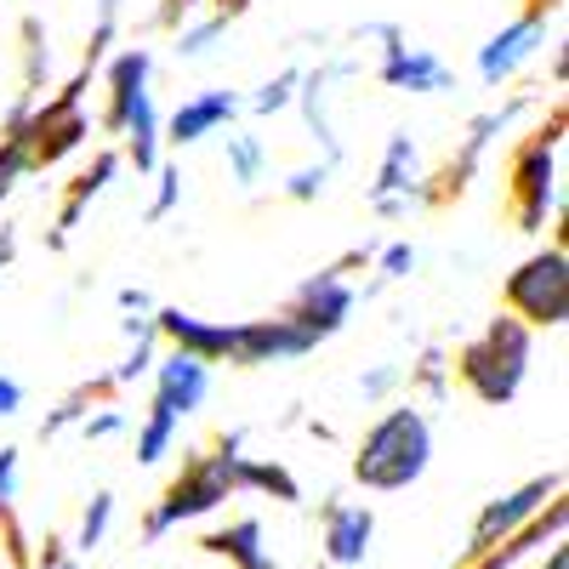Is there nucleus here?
Wrapping results in <instances>:
<instances>
[{
    "instance_id": "nucleus-42",
    "label": "nucleus",
    "mask_w": 569,
    "mask_h": 569,
    "mask_svg": "<svg viewBox=\"0 0 569 569\" xmlns=\"http://www.w3.org/2000/svg\"><path fill=\"white\" fill-rule=\"evenodd\" d=\"M200 7H206V0H160V12H154V23H160V29H182V23L194 18Z\"/></svg>"
},
{
    "instance_id": "nucleus-36",
    "label": "nucleus",
    "mask_w": 569,
    "mask_h": 569,
    "mask_svg": "<svg viewBox=\"0 0 569 569\" xmlns=\"http://www.w3.org/2000/svg\"><path fill=\"white\" fill-rule=\"evenodd\" d=\"M177 200H182V166H166V160H160V171H154V200H149V222H166V217L177 211Z\"/></svg>"
},
{
    "instance_id": "nucleus-28",
    "label": "nucleus",
    "mask_w": 569,
    "mask_h": 569,
    "mask_svg": "<svg viewBox=\"0 0 569 569\" xmlns=\"http://www.w3.org/2000/svg\"><path fill=\"white\" fill-rule=\"evenodd\" d=\"M103 393H114L109 370H103V376H91L86 388H74V393H69V399H63V405H58L52 416H46V421H40V439H58V433H69V427H80V421H86L91 410L103 405Z\"/></svg>"
},
{
    "instance_id": "nucleus-10",
    "label": "nucleus",
    "mask_w": 569,
    "mask_h": 569,
    "mask_svg": "<svg viewBox=\"0 0 569 569\" xmlns=\"http://www.w3.org/2000/svg\"><path fill=\"white\" fill-rule=\"evenodd\" d=\"M319 342L308 337L302 325H291L284 313L273 319H240L233 325V353L228 365H240V370H257V365H284V359H308Z\"/></svg>"
},
{
    "instance_id": "nucleus-43",
    "label": "nucleus",
    "mask_w": 569,
    "mask_h": 569,
    "mask_svg": "<svg viewBox=\"0 0 569 569\" xmlns=\"http://www.w3.org/2000/svg\"><path fill=\"white\" fill-rule=\"evenodd\" d=\"M120 313H131V319H149V313H154V297L142 291V284H126V291H120Z\"/></svg>"
},
{
    "instance_id": "nucleus-22",
    "label": "nucleus",
    "mask_w": 569,
    "mask_h": 569,
    "mask_svg": "<svg viewBox=\"0 0 569 569\" xmlns=\"http://www.w3.org/2000/svg\"><path fill=\"white\" fill-rule=\"evenodd\" d=\"M233 496H273L279 507H297L302 501V485L291 479L284 461H262V456H233Z\"/></svg>"
},
{
    "instance_id": "nucleus-45",
    "label": "nucleus",
    "mask_w": 569,
    "mask_h": 569,
    "mask_svg": "<svg viewBox=\"0 0 569 569\" xmlns=\"http://www.w3.org/2000/svg\"><path fill=\"white\" fill-rule=\"evenodd\" d=\"M12 257H18V228H12V222H0V268H7Z\"/></svg>"
},
{
    "instance_id": "nucleus-6",
    "label": "nucleus",
    "mask_w": 569,
    "mask_h": 569,
    "mask_svg": "<svg viewBox=\"0 0 569 569\" xmlns=\"http://www.w3.org/2000/svg\"><path fill=\"white\" fill-rule=\"evenodd\" d=\"M359 40L382 46L376 80H382L388 91H410V98H445V91H456V69L433 52V46H410L399 23H365Z\"/></svg>"
},
{
    "instance_id": "nucleus-48",
    "label": "nucleus",
    "mask_w": 569,
    "mask_h": 569,
    "mask_svg": "<svg viewBox=\"0 0 569 569\" xmlns=\"http://www.w3.org/2000/svg\"><path fill=\"white\" fill-rule=\"evenodd\" d=\"M251 7V0H211V12H222V18H240Z\"/></svg>"
},
{
    "instance_id": "nucleus-19",
    "label": "nucleus",
    "mask_w": 569,
    "mask_h": 569,
    "mask_svg": "<svg viewBox=\"0 0 569 569\" xmlns=\"http://www.w3.org/2000/svg\"><path fill=\"white\" fill-rule=\"evenodd\" d=\"M382 200H410L421 206V149L410 131H393L382 142V166H376V182H370V206Z\"/></svg>"
},
{
    "instance_id": "nucleus-7",
    "label": "nucleus",
    "mask_w": 569,
    "mask_h": 569,
    "mask_svg": "<svg viewBox=\"0 0 569 569\" xmlns=\"http://www.w3.org/2000/svg\"><path fill=\"white\" fill-rule=\"evenodd\" d=\"M558 496H563V472L552 467V472H536V479H525L518 490H507V496L485 501V512L472 518V536H467V552H461V563L485 558L490 547H501L507 536H518V530H525L530 518H536L547 501H558Z\"/></svg>"
},
{
    "instance_id": "nucleus-41",
    "label": "nucleus",
    "mask_w": 569,
    "mask_h": 569,
    "mask_svg": "<svg viewBox=\"0 0 569 569\" xmlns=\"http://www.w3.org/2000/svg\"><path fill=\"white\" fill-rule=\"evenodd\" d=\"M0 536H7V558H12L18 569H29V563H34V541L23 536L18 518H7V525H0Z\"/></svg>"
},
{
    "instance_id": "nucleus-29",
    "label": "nucleus",
    "mask_w": 569,
    "mask_h": 569,
    "mask_svg": "<svg viewBox=\"0 0 569 569\" xmlns=\"http://www.w3.org/2000/svg\"><path fill=\"white\" fill-rule=\"evenodd\" d=\"M177 433H182V421L171 416V410H160V405H149V416L137 421V467H160L166 456H171V445H177Z\"/></svg>"
},
{
    "instance_id": "nucleus-31",
    "label": "nucleus",
    "mask_w": 569,
    "mask_h": 569,
    "mask_svg": "<svg viewBox=\"0 0 569 569\" xmlns=\"http://www.w3.org/2000/svg\"><path fill=\"white\" fill-rule=\"evenodd\" d=\"M297 86H302V69H279L273 80H262L257 91H251V98H246V109L251 114H284V109H291L297 103Z\"/></svg>"
},
{
    "instance_id": "nucleus-25",
    "label": "nucleus",
    "mask_w": 569,
    "mask_h": 569,
    "mask_svg": "<svg viewBox=\"0 0 569 569\" xmlns=\"http://www.w3.org/2000/svg\"><path fill=\"white\" fill-rule=\"evenodd\" d=\"M222 160H228V177H233V188H251L268 177V166H273V154H268V142L257 137V131H228L222 137Z\"/></svg>"
},
{
    "instance_id": "nucleus-18",
    "label": "nucleus",
    "mask_w": 569,
    "mask_h": 569,
    "mask_svg": "<svg viewBox=\"0 0 569 569\" xmlns=\"http://www.w3.org/2000/svg\"><path fill=\"white\" fill-rule=\"evenodd\" d=\"M120 166H126V160H120L114 149H98L86 171H74V177H69V188H63V211H58V228L46 233V246H52V251H63V246H69V228H74V222L91 211V200H98L103 188L120 177Z\"/></svg>"
},
{
    "instance_id": "nucleus-49",
    "label": "nucleus",
    "mask_w": 569,
    "mask_h": 569,
    "mask_svg": "<svg viewBox=\"0 0 569 569\" xmlns=\"http://www.w3.org/2000/svg\"><path fill=\"white\" fill-rule=\"evenodd\" d=\"M7 518H12V512H7V507H0V525H7Z\"/></svg>"
},
{
    "instance_id": "nucleus-34",
    "label": "nucleus",
    "mask_w": 569,
    "mask_h": 569,
    "mask_svg": "<svg viewBox=\"0 0 569 569\" xmlns=\"http://www.w3.org/2000/svg\"><path fill=\"white\" fill-rule=\"evenodd\" d=\"M330 171H337V166H325V160H313V166H297L291 177H284V194H291L297 206H313V200H325Z\"/></svg>"
},
{
    "instance_id": "nucleus-3",
    "label": "nucleus",
    "mask_w": 569,
    "mask_h": 569,
    "mask_svg": "<svg viewBox=\"0 0 569 569\" xmlns=\"http://www.w3.org/2000/svg\"><path fill=\"white\" fill-rule=\"evenodd\" d=\"M530 359H536V330L518 325L512 313H496V319L479 330V337L456 348L450 376H456V382H461L472 399H479V405L501 410V405L518 399V388H525Z\"/></svg>"
},
{
    "instance_id": "nucleus-35",
    "label": "nucleus",
    "mask_w": 569,
    "mask_h": 569,
    "mask_svg": "<svg viewBox=\"0 0 569 569\" xmlns=\"http://www.w3.org/2000/svg\"><path fill=\"white\" fill-rule=\"evenodd\" d=\"M405 388V365H370L365 376H359V399L365 405H382V399H393Z\"/></svg>"
},
{
    "instance_id": "nucleus-8",
    "label": "nucleus",
    "mask_w": 569,
    "mask_h": 569,
    "mask_svg": "<svg viewBox=\"0 0 569 569\" xmlns=\"http://www.w3.org/2000/svg\"><path fill=\"white\" fill-rule=\"evenodd\" d=\"M353 302H359V291L348 284V273H337V262H330V268H319V273H308L297 284V297L284 302V319L302 325L313 342H325V337H337V330L348 325Z\"/></svg>"
},
{
    "instance_id": "nucleus-23",
    "label": "nucleus",
    "mask_w": 569,
    "mask_h": 569,
    "mask_svg": "<svg viewBox=\"0 0 569 569\" xmlns=\"http://www.w3.org/2000/svg\"><path fill=\"white\" fill-rule=\"evenodd\" d=\"M120 137H126V160L137 166V177H154V171H160V160H166V137H160V109H154V91H149V98H142V103L126 114Z\"/></svg>"
},
{
    "instance_id": "nucleus-4",
    "label": "nucleus",
    "mask_w": 569,
    "mask_h": 569,
    "mask_svg": "<svg viewBox=\"0 0 569 569\" xmlns=\"http://www.w3.org/2000/svg\"><path fill=\"white\" fill-rule=\"evenodd\" d=\"M563 103L552 109L547 126H536L507 160V200H512V222L518 233H547V217L563 211Z\"/></svg>"
},
{
    "instance_id": "nucleus-17",
    "label": "nucleus",
    "mask_w": 569,
    "mask_h": 569,
    "mask_svg": "<svg viewBox=\"0 0 569 569\" xmlns=\"http://www.w3.org/2000/svg\"><path fill=\"white\" fill-rule=\"evenodd\" d=\"M563 525H569V501L558 496V501H547L536 518L518 536H507L501 547H490L485 558H472V563H456V569H518V563H530L536 552H547V547H558L563 541Z\"/></svg>"
},
{
    "instance_id": "nucleus-33",
    "label": "nucleus",
    "mask_w": 569,
    "mask_h": 569,
    "mask_svg": "<svg viewBox=\"0 0 569 569\" xmlns=\"http://www.w3.org/2000/svg\"><path fill=\"white\" fill-rule=\"evenodd\" d=\"M154 359H160V337H137V342H131V353H126V359L109 370V382H114V388H131V382H142V376L154 370Z\"/></svg>"
},
{
    "instance_id": "nucleus-40",
    "label": "nucleus",
    "mask_w": 569,
    "mask_h": 569,
    "mask_svg": "<svg viewBox=\"0 0 569 569\" xmlns=\"http://www.w3.org/2000/svg\"><path fill=\"white\" fill-rule=\"evenodd\" d=\"M29 569H80V558L69 552V541L46 536V541H34V563Z\"/></svg>"
},
{
    "instance_id": "nucleus-26",
    "label": "nucleus",
    "mask_w": 569,
    "mask_h": 569,
    "mask_svg": "<svg viewBox=\"0 0 569 569\" xmlns=\"http://www.w3.org/2000/svg\"><path fill=\"white\" fill-rule=\"evenodd\" d=\"M18 40H23V98L40 103L46 80H52V34H46V23L29 12V18L18 23Z\"/></svg>"
},
{
    "instance_id": "nucleus-20",
    "label": "nucleus",
    "mask_w": 569,
    "mask_h": 569,
    "mask_svg": "<svg viewBox=\"0 0 569 569\" xmlns=\"http://www.w3.org/2000/svg\"><path fill=\"white\" fill-rule=\"evenodd\" d=\"M200 552L222 558L228 569H279V558L268 552V536H262V518H228V525L206 530L200 536Z\"/></svg>"
},
{
    "instance_id": "nucleus-37",
    "label": "nucleus",
    "mask_w": 569,
    "mask_h": 569,
    "mask_svg": "<svg viewBox=\"0 0 569 569\" xmlns=\"http://www.w3.org/2000/svg\"><path fill=\"white\" fill-rule=\"evenodd\" d=\"M416 273V246L410 240H393L376 251V284H393V279H410Z\"/></svg>"
},
{
    "instance_id": "nucleus-46",
    "label": "nucleus",
    "mask_w": 569,
    "mask_h": 569,
    "mask_svg": "<svg viewBox=\"0 0 569 569\" xmlns=\"http://www.w3.org/2000/svg\"><path fill=\"white\" fill-rule=\"evenodd\" d=\"M91 7H98V23L120 29V0H91Z\"/></svg>"
},
{
    "instance_id": "nucleus-15",
    "label": "nucleus",
    "mask_w": 569,
    "mask_h": 569,
    "mask_svg": "<svg viewBox=\"0 0 569 569\" xmlns=\"http://www.w3.org/2000/svg\"><path fill=\"white\" fill-rule=\"evenodd\" d=\"M154 405L160 410H171L177 421H188V416H200L206 410V399H211V365H200V359H188V353H160L154 359Z\"/></svg>"
},
{
    "instance_id": "nucleus-11",
    "label": "nucleus",
    "mask_w": 569,
    "mask_h": 569,
    "mask_svg": "<svg viewBox=\"0 0 569 569\" xmlns=\"http://www.w3.org/2000/svg\"><path fill=\"white\" fill-rule=\"evenodd\" d=\"M547 23H552V18H547V12H530V7L518 12L512 23H501V29L479 46V80H485V86H507V80L547 46Z\"/></svg>"
},
{
    "instance_id": "nucleus-9",
    "label": "nucleus",
    "mask_w": 569,
    "mask_h": 569,
    "mask_svg": "<svg viewBox=\"0 0 569 569\" xmlns=\"http://www.w3.org/2000/svg\"><path fill=\"white\" fill-rule=\"evenodd\" d=\"M240 114H246V98H240V91H228V86H206V91L182 98V103L160 120V137L171 142V149H194V142H206V137L233 131V120H240Z\"/></svg>"
},
{
    "instance_id": "nucleus-24",
    "label": "nucleus",
    "mask_w": 569,
    "mask_h": 569,
    "mask_svg": "<svg viewBox=\"0 0 569 569\" xmlns=\"http://www.w3.org/2000/svg\"><path fill=\"white\" fill-rule=\"evenodd\" d=\"M91 142V114L86 109H74V114H63V120H52V126H40L34 131V171H46V166H63L69 154H80Z\"/></svg>"
},
{
    "instance_id": "nucleus-47",
    "label": "nucleus",
    "mask_w": 569,
    "mask_h": 569,
    "mask_svg": "<svg viewBox=\"0 0 569 569\" xmlns=\"http://www.w3.org/2000/svg\"><path fill=\"white\" fill-rule=\"evenodd\" d=\"M536 569H569V552H563V541H558V547H547Z\"/></svg>"
},
{
    "instance_id": "nucleus-5",
    "label": "nucleus",
    "mask_w": 569,
    "mask_h": 569,
    "mask_svg": "<svg viewBox=\"0 0 569 569\" xmlns=\"http://www.w3.org/2000/svg\"><path fill=\"white\" fill-rule=\"evenodd\" d=\"M501 302L518 325L558 330L569 319V246H541L501 279Z\"/></svg>"
},
{
    "instance_id": "nucleus-21",
    "label": "nucleus",
    "mask_w": 569,
    "mask_h": 569,
    "mask_svg": "<svg viewBox=\"0 0 569 569\" xmlns=\"http://www.w3.org/2000/svg\"><path fill=\"white\" fill-rule=\"evenodd\" d=\"M29 98H18L12 103V114H7V126H0V200L12 194V188L34 171V131H29Z\"/></svg>"
},
{
    "instance_id": "nucleus-30",
    "label": "nucleus",
    "mask_w": 569,
    "mask_h": 569,
    "mask_svg": "<svg viewBox=\"0 0 569 569\" xmlns=\"http://www.w3.org/2000/svg\"><path fill=\"white\" fill-rule=\"evenodd\" d=\"M109 530H114V490H98V496L86 501V512H80V530H74L69 552L74 558H91V552L109 541Z\"/></svg>"
},
{
    "instance_id": "nucleus-12",
    "label": "nucleus",
    "mask_w": 569,
    "mask_h": 569,
    "mask_svg": "<svg viewBox=\"0 0 569 569\" xmlns=\"http://www.w3.org/2000/svg\"><path fill=\"white\" fill-rule=\"evenodd\" d=\"M154 337L171 353H188L200 365H228V353H233V325L228 319H200V313H182V308H154Z\"/></svg>"
},
{
    "instance_id": "nucleus-1",
    "label": "nucleus",
    "mask_w": 569,
    "mask_h": 569,
    "mask_svg": "<svg viewBox=\"0 0 569 569\" xmlns=\"http://www.w3.org/2000/svg\"><path fill=\"white\" fill-rule=\"evenodd\" d=\"M427 467H433V421H427V410H416L410 399L388 405L365 427V439L353 445V485L370 490V496L410 490Z\"/></svg>"
},
{
    "instance_id": "nucleus-14",
    "label": "nucleus",
    "mask_w": 569,
    "mask_h": 569,
    "mask_svg": "<svg viewBox=\"0 0 569 569\" xmlns=\"http://www.w3.org/2000/svg\"><path fill=\"white\" fill-rule=\"evenodd\" d=\"M103 74V91H109V103H103V131L120 137L126 114L149 98V74H154V52L149 46H120V52H109V63L98 69Z\"/></svg>"
},
{
    "instance_id": "nucleus-39",
    "label": "nucleus",
    "mask_w": 569,
    "mask_h": 569,
    "mask_svg": "<svg viewBox=\"0 0 569 569\" xmlns=\"http://www.w3.org/2000/svg\"><path fill=\"white\" fill-rule=\"evenodd\" d=\"M18 485H23V450L18 445H0V507H18Z\"/></svg>"
},
{
    "instance_id": "nucleus-27",
    "label": "nucleus",
    "mask_w": 569,
    "mask_h": 569,
    "mask_svg": "<svg viewBox=\"0 0 569 569\" xmlns=\"http://www.w3.org/2000/svg\"><path fill=\"white\" fill-rule=\"evenodd\" d=\"M228 29H233V18H222V12H194L182 29H171V34H177L171 52H177L182 63H200V58H211L217 46L228 40Z\"/></svg>"
},
{
    "instance_id": "nucleus-38",
    "label": "nucleus",
    "mask_w": 569,
    "mask_h": 569,
    "mask_svg": "<svg viewBox=\"0 0 569 569\" xmlns=\"http://www.w3.org/2000/svg\"><path fill=\"white\" fill-rule=\"evenodd\" d=\"M126 427H131V416H126L120 405H98V410H91V416L80 421V433H86L91 445H109V439H120V433H126Z\"/></svg>"
},
{
    "instance_id": "nucleus-32",
    "label": "nucleus",
    "mask_w": 569,
    "mask_h": 569,
    "mask_svg": "<svg viewBox=\"0 0 569 569\" xmlns=\"http://www.w3.org/2000/svg\"><path fill=\"white\" fill-rule=\"evenodd\" d=\"M410 388L427 393V399H445V393H450V359H445L439 348H427V353L410 365Z\"/></svg>"
},
{
    "instance_id": "nucleus-44",
    "label": "nucleus",
    "mask_w": 569,
    "mask_h": 569,
    "mask_svg": "<svg viewBox=\"0 0 569 569\" xmlns=\"http://www.w3.org/2000/svg\"><path fill=\"white\" fill-rule=\"evenodd\" d=\"M18 410H23V382H12V376L0 370V421L18 416Z\"/></svg>"
},
{
    "instance_id": "nucleus-16",
    "label": "nucleus",
    "mask_w": 569,
    "mask_h": 569,
    "mask_svg": "<svg viewBox=\"0 0 569 569\" xmlns=\"http://www.w3.org/2000/svg\"><path fill=\"white\" fill-rule=\"evenodd\" d=\"M348 74H353V63H348V58H337V63H319V69H302L297 103H291V109H302L308 137L319 142L325 166H337V160H342V137H337V126H330V86L348 80Z\"/></svg>"
},
{
    "instance_id": "nucleus-13",
    "label": "nucleus",
    "mask_w": 569,
    "mask_h": 569,
    "mask_svg": "<svg viewBox=\"0 0 569 569\" xmlns=\"http://www.w3.org/2000/svg\"><path fill=\"white\" fill-rule=\"evenodd\" d=\"M370 541H376V512L365 501H325V518H319V552L325 563L337 569H353L370 558Z\"/></svg>"
},
{
    "instance_id": "nucleus-2",
    "label": "nucleus",
    "mask_w": 569,
    "mask_h": 569,
    "mask_svg": "<svg viewBox=\"0 0 569 569\" xmlns=\"http://www.w3.org/2000/svg\"><path fill=\"white\" fill-rule=\"evenodd\" d=\"M246 450V433H222L211 450H194L182 472L160 490V501L142 512V547H160L171 530L200 525V518L222 512L233 501V456Z\"/></svg>"
}]
</instances>
